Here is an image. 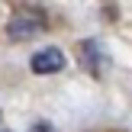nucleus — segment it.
Returning a JSON list of instances; mask_svg holds the SVG:
<instances>
[{
    "mask_svg": "<svg viewBox=\"0 0 132 132\" xmlns=\"http://www.w3.org/2000/svg\"><path fill=\"white\" fill-rule=\"evenodd\" d=\"M45 29H48V19H45L42 10H16L6 23V39L10 42H26V39H36Z\"/></svg>",
    "mask_w": 132,
    "mask_h": 132,
    "instance_id": "nucleus-1",
    "label": "nucleus"
},
{
    "mask_svg": "<svg viewBox=\"0 0 132 132\" xmlns=\"http://www.w3.org/2000/svg\"><path fill=\"white\" fill-rule=\"evenodd\" d=\"M77 58H81V68L87 71L90 77H103L110 68V55L103 52L100 39H84L81 45H77Z\"/></svg>",
    "mask_w": 132,
    "mask_h": 132,
    "instance_id": "nucleus-2",
    "label": "nucleus"
},
{
    "mask_svg": "<svg viewBox=\"0 0 132 132\" xmlns=\"http://www.w3.org/2000/svg\"><path fill=\"white\" fill-rule=\"evenodd\" d=\"M29 68H32V74H58L64 68V55H61V48H52V45L48 48H39L32 55Z\"/></svg>",
    "mask_w": 132,
    "mask_h": 132,
    "instance_id": "nucleus-3",
    "label": "nucleus"
},
{
    "mask_svg": "<svg viewBox=\"0 0 132 132\" xmlns=\"http://www.w3.org/2000/svg\"><path fill=\"white\" fill-rule=\"evenodd\" d=\"M32 132H55V129H52L48 122H36V126H32Z\"/></svg>",
    "mask_w": 132,
    "mask_h": 132,
    "instance_id": "nucleus-4",
    "label": "nucleus"
},
{
    "mask_svg": "<svg viewBox=\"0 0 132 132\" xmlns=\"http://www.w3.org/2000/svg\"><path fill=\"white\" fill-rule=\"evenodd\" d=\"M0 132H10V129H3V126H0Z\"/></svg>",
    "mask_w": 132,
    "mask_h": 132,
    "instance_id": "nucleus-5",
    "label": "nucleus"
}]
</instances>
